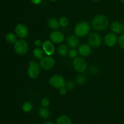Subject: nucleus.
I'll use <instances>...</instances> for the list:
<instances>
[{
  "mask_svg": "<svg viewBox=\"0 0 124 124\" xmlns=\"http://www.w3.org/2000/svg\"><path fill=\"white\" fill-rule=\"evenodd\" d=\"M67 45L71 48H75L79 44V39L76 35H69L66 39Z\"/></svg>",
  "mask_w": 124,
  "mask_h": 124,
  "instance_id": "13",
  "label": "nucleus"
},
{
  "mask_svg": "<svg viewBox=\"0 0 124 124\" xmlns=\"http://www.w3.org/2000/svg\"><path fill=\"white\" fill-rule=\"evenodd\" d=\"M50 39L52 42L54 44H61L64 41L65 39L64 35L60 31L54 30L50 34Z\"/></svg>",
  "mask_w": 124,
  "mask_h": 124,
  "instance_id": "11",
  "label": "nucleus"
},
{
  "mask_svg": "<svg viewBox=\"0 0 124 124\" xmlns=\"http://www.w3.org/2000/svg\"><path fill=\"white\" fill-rule=\"evenodd\" d=\"M118 43L120 47L124 50V34L121 35L118 39Z\"/></svg>",
  "mask_w": 124,
  "mask_h": 124,
  "instance_id": "26",
  "label": "nucleus"
},
{
  "mask_svg": "<svg viewBox=\"0 0 124 124\" xmlns=\"http://www.w3.org/2000/svg\"><path fill=\"white\" fill-rule=\"evenodd\" d=\"M78 54V52L75 48H71L70 50H69V52H68L69 56L70 58H73V59H75V58H76Z\"/></svg>",
  "mask_w": 124,
  "mask_h": 124,
  "instance_id": "25",
  "label": "nucleus"
},
{
  "mask_svg": "<svg viewBox=\"0 0 124 124\" xmlns=\"http://www.w3.org/2000/svg\"><path fill=\"white\" fill-rule=\"evenodd\" d=\"M42 43H43V42H42V41H41V39H36L35 41V42H34L35 46H36L37 47H41L42 45Z\"/></svg>",
  "mask_w": 124,
  "mask_h": 124,
  "instance_id": "30",
  "label": "nucleus"
},
{
  "mask_svg": "<svg viewBox=\"0 0 124 124\" xmlns=\"http://www.w3.org/2000/svg\"><path fill=\"white\" fill-rule=\"evenodd\" d=\"M92 1H96V2H98V1H101V0H92Z\"/></svg>",
  "mask_w": 124,
  "mask_h": 124,
  "instance_id": "35",
  "label": "nucleus"
},
{
  "mask_svg": "<svg viewBox=\"0 0 124 124\" xmlns=\"http://www.w3.org/2000/svg\"><path fill=\"white\" fill-rule=\"evenodd\" d=\"M14 50L17 54L23 55L27 53L29 50V44L24 39L17 40L14 44Z\"/></svg>",
  "mask_w": 124,
  "mask_h": 124,
  "instance_id": "4",
  "label": "nucleus"
},
{
  "mask_svg": "<svg viewBox=\"0 0 124 124\" xmlns=\"http://www.w3.org/2000/svg\"><path fill=\"white\" fill-rule=\"evenodd\" d=\"M87 41L88 45L92 48H98L102 44L101 36L98 33L93 32L90 33Z\"/></svg>",
  "mask_w": 124,
  "mask_h": 124,
  "instance_id": "7",
  "label": "nucleus"
},
{
  "mask_svg": "<svg viewBox=\"0 0 124 124\" xmlns=\"http://www.w3.org/2000/svg\"><path fill=\"white\" fill-rule=\"evenodd\" d=\"M39 65L44 70H50L55 65V60L52 56H47L40 60Z\"/></svg>",
  "mask_w": 124,
  "mask_h": 124,
  "instance_id": "8",
  "label": "nucleus"
},
{
  "mask_svg": "<svg viewBox=\"0 0 124 124\" xmlns=\"http://www.w3.org/2000/svg\"><path fill=\"white\" fill-rule=\"evenodd\" d=\"M75 84L73 81H68L67 82H66V85H65V87L67 88V90H73L74 88H75Z\"/></svg>",
  "mask_w": 124,
  "mask_h": 124,
  "instance_id": "28",
  "label": "nucleus"
},
{
  "mask_svg": "<svg viewBox=\"0 0 124 124\" xmlns=\"http://www.w3.org/2000/svg\"><path fill=\"white\" fill-rule=\"evenodd\" d=\"M15 32L16 36L21 39H24L27 38L29 33L27 27L25 24L22 23H19L16 25Z\"/></svg>",
  "mask_w": 124,
  "mask_h": 124,
  "instance_id": "9",
  "label": "nucleus"
},
{
  "mask_svg": "<svg viewBox=\"0 0 124 124\" xmlns=\"http://www.w3.org/2000/svg\"><path fill=\"white\" fill-rule=\"evenodd\" d=\"M47 25L50 29L56 30L60 26L59 24V20L54 18H51L47 21Z\"/></svg>",
  "mask_w": 124,
  "mask_h": 124,
  "instance_id": "18",
  "label": "nucleus"
},
{
  "mask_svg": "<svg viewBox=\"0 0 124 124\" xmlns=\"http://www.w3.org/2000/svg\"><path fill=\"white\" fill-rule=\"evenodd\" d=\"M59 25L62 27H66L69 24V20L67 17L62 16L59 19Z\"/></svg>",
  "mask_w": 124,
  "mask_h": 124,
  "instance_id": "23",
  "label": "nucleus"
},
{
  "mask_svg": "<svg viewBox=\"0 0 124 124\" xmlns=\"http://www.w3.org/2000/svg\"><path fill=\"white\" fill-rule=\"evenodd\" d=\"M69 49L67 46L65 44H61L58 48V53L61 56H65L68 54Z\"/></svg>",
  "mask_w": 124,
  "mask_h": 124,
  "instance_id": "20",
  "label": "nucleus"
},
{
  "mask_svg": "<svg viewBox=\"0 0 124 124\" xmlns=\"http://www.w3.org/2000/svg\"><path fill=\"white\" fill-rule=\"evenodd\" d=\"M92 27L98 31H102L108 27L109 21L104 15H96L92 20Z\"/></svg>",
  "mask_w": 124,
  "mask_h": 124,
  "instance_id": "1",
  "label": "nucleus"
},
{
  "mask_svg": "<svg viewBox=\"0 0 124 124\" xmlns=\"http://www.w3.org/2000/svg\"><path fill=\"white\" fill-rule=\"evenodd\" d=\"M41 106L47 107L50 104V101L48 98H43L41 101Z\"/></svg>",
  "mask_w": 124,
  "mask_h": 124,
  "instance_id": "27",
  "label": "nucleus"
},
{
  "mask_svg": "<svg viewBox=\"0 0 124 124\" xmlns=\"http://www.w3.org/2000/svg\"><path fill=\"white\" fill-rule=\"evenodd\" d=\"M78 53L82 57H86L90 55L92 53V47L87 44H83L78 47Z\"/></svg>",
  "mask_w": 124,
  "mask_h": 124,
  "instance_id": "14",
  "label": "nucleus"
},
{
  "mask_svg": "<svg viewBox=\"0 0 124 124\" xmlns=\"http://www.w3.org/2000/svg\"><path fill=\"white\" fill-rule=\"evenodd\" d=\"M44 124H55L53 123V122H50V121H48V122H46V123H44Z\"/></svg>",
  "mask_w": 124,
  "mask_h": 124,
  "instance_id": "32",
  "label": "nucleus"
},
{
  "mask_svg": "<svg viewBox=\"0 0 124 124\" xmlns=\"http://www.w3.org/2000/svg\"><path fill=\"white\" fill-rule=\"evenodd\" d=\"M49 84L52 87L59 89L63 87H65L66 82L65 79L60 75H54L51 76L48 80Z\"/></svg>",
  "mask_w": 124,
  "mask_h": 124,
  "instance_id": "3",
  "label": "nucleus"
},
{
  "mask_svg": "<svg viewBox=\"0 0 124 124\" xmlns=\"http://www.w3.org/2000/svg\"><path fill=\"white\" fill-rule=\"evenodd\" d=\"M49 1H52V2H56V1H58V0H49Z\"/></svg>",
  "mask_w": 124,
  "mask_h": 124,
  "instance_id": "33",
  "label": "nucleus"
},
{
  "mask_svg": "<svg viewBox=\"0 0 124 124\" xmlns=\"http://www.w3.org/2000/svg\"><path fill=\"white\" fill-rule=\"evenodd\" d=\"M123 24H124V23H123Z\"/></svg>",
  "mask_w": 124,
  "mask_h": 124,
  "instance_id": "36",
  "label": "nucleus"
},
{
  "mask_svg": "<svg viewBox=\"0 0 124 124\" xmlns=\"http://www.w3.org/2000/svg\"><path fill=\"white\" fill-rule=\"evenodd\" d=\"M6 40L9 44H15L16 40V36L13 33H8L6 36Z\"/></svg>",
  "mask_w": 124,
  "mask_h": 124,
  "instance_id": "21",
  "label": "nucleus"
},
{
  "mask_svg": "<svg viewBox=\"0 0 124 124\" xmlns=\"http://www.w3.org/2000/svg\"><path fill=\"white\" fill-rule=\"evenodd\" d=\"M111 31L115 34L122 33L124 31V25L119 21L113 22L110 25Z\"/></svg>",
  "mask_w": 124,
  "mask_h": 124,
  "instance_id": "15",
  "label": "nucleus"
},
{
  "mask_svg": "<svg viewBox=\"0 0 124 124\" xmlns=\"http://www.w3.org/2000/svg\"><path fill=\"white\" fill-rule=\"evenodd\" d=\"M76 81L79 84L82 85L84 84L85 83L86 81H87V78H86V77L84 75H78V76L76 77Z\"/></svg>",
  "mask_w": 124,
  "mask_h": 124,
  "instance_id": "24",
  "label": "nucleus"
},
{
  "mask_svg": "<svg viewBox=\"0 0 124 124\" xmlns=\"http://www.w3.org/2000/svg\"><path fill=\"white\" fill-rule=\"evenodd\" d=\"M59 93L61 96L66 95L67 93V89L65 87H61L59 89Z\"/></svg>",
  "mask_w": 124,
  "mask_h": 124,
  "instance_id": "29",
  "label": "nucleus"
},
{
  "mask_svg": "<svg viewBox=\"0 0 124 124\" xmlns=\"http://www.w3.org/2000/svg\"><path fill=\"white\" fill-rule=\"evenodd\" d=\"M90 31V25L87 21H81L75 25L74 31L78 37H84L89 34Z\"/></svg>",
  "mask_w": 124,
  "mask_h": 124,
  "instance_id": "2",
  "label": "nucleus"
},
{
  "mask_svg": "<svg viewBox=\"0 0 124 124\" xmlns=\"http://www.w3.org/2000/svg\"><path fill=\"white\" fill-rule=\"evenodd\" d=\"M120 1H121V2H122V3L124 4V0H119Z\"/></svg>",
  "mask_w": 124,
  "mask_h": 124,
  "instance_id": "34",
  "label": "nucleus"
},
{
  "mask_svg": "<svg viewBox=\"0 0 124 124\" xmlns=\"http://www.w3.org/2000/svg\"><path fill=\"white\" fill-rule=\"evenodd\" d=\"M41 47L44 53L47 56H52L55 52V47H54V44L50 40H46L44 42H43Z\"/></svg>",
  "mask_w": 124,
  "mask_h": 124,
  "instance_id": "10",
  "label": "nucleus"
},
{
  "mask_svg": "<svg viewBox=\"0 0 124 124\" xmlns=\"http://www.w3.org/2000/svg\"><path fill=\"white\" fill-rule=\"evenodd\" d=\"M73 67L76 71L78 73H83L87 68V63L85 59L82 57H76L73 61Z\"/></svg>",
  "mask_w": 124,
  "mask_h": 124,
  "instance_id": "5",
  "label": "nucleus"
},
{
  "mask_svg": "<svg viewBox=\"0 0 124 124\" xmlns=\"http://www.w3.org/2000/svg\"><path fill=\"white\" fill-rule=\"evenodd\" d=\"M104 41L107 47H112L117 44L118 39L116 34L114 33H109L105 36Z\"/></svg>",
  "mask_w": 124,
  "mask_h": 124,
  "instance_id": "12",
  "label": "nucleus"
},
{
  "mask_svg": "<svg viewBox=\"0 0 124 124\" xmlns=\"http://www.w3.org/2000/svg\"><path fill=\"white\" fill-rule=\"evenodd\" d=\"M56 124H72L70 117L65 115H60L56 119Z\"/></svg>",
  "mask_w": 124,
  "mask_h": 124,
  "instance_id": "16",
  "label": "nucleus"
},
{
  "mask_svg": "<svg viewBox=\"0 0 124 124\" xmlns=\"http://www.w3.org/2000/svg\"><path fill=\"white\" fill-rule=\"evenodd\" d=\"M22 110L25 113H30L33 110V105L30 102H25L22 105Z\"/></svg>",
  "mask_w": 124,
  "mask_h": 124,
  "instance_id": "22",
  "label": "nucleus"
},
{
  "mask_svg": "<svg viewBox=\"0 0 124 124\" xmlns=\"http://www.w3.org/2000/svg\"><path fill=\"white\" fill-rule=\"evenodd\" d=\"M44 52L42 50V48H40V47H36L35 49L33 51V54L34 56L39 60L42 59L44 58Z\"/></svg>",
  "mask_w": 124,
  "mask_h": 124,
  "instance_id": "19",
  "label": "nucleus"
},
{
  "mask_svg": "<svg viewBox=\"0 0 124 124\" xmlns=\"http://www.w3.org/2000/svg\"><path fill=\"white\" fill-rule=\"evenodd\" d=\"M42 0H30L31 3L34 5H39L42 2Z\"/></svg>",
  "mask_w": 124,
  "mask_h": 124,
  "instance_id": "31",
  "label": "nucleus"
},
{
  "mask_svg": "<svg viewBox=\"0 0 124 124\" xmlns=\"http://www.w3.org/2000/svg\"><path fill=\"white\" fill-rule=\"evenodd\" d=\"M38 113L40 117L42 119H48L50 116V112L49 110L45 107L41 106L39 109Z\"/></svg>",
  "mask_w": 124,
  "mask_h": 124,
  "instance_id": "17",
  "label": "nucleus"
},
{
  "mask_svg": "<svg viewBox=\"0 0 124 124\" xmlns=\"http://www.w3.org/2000/svg\"><path fill=\"white\" fill-rule=\"evenodd\" d=\"M40 65L35 62L30 61L28 67L27 74L28 76L31 79H36L40 74Z\"/></svg>",
  "mask_w": 124,
  "mask_h": 124,
  "instance_id": "6",
  "label": "nucleus"
}]
</instances>
